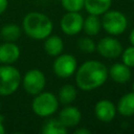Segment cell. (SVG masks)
Here are the masks:
<instances>
[{"label":"cell","mask_w":134,"mask_h":134,"mask_svg":"<svg viewBox=\"0 0 134 134\" xmlns=\"http://www.w3.org/2000/svg\"><path fill=\"white\" fill-rule=\"evenodd\" d=\"M109 74L105 64L90 60L83 63L75 72V83L84 91L94 90L105 84Z\"/></svg>","instance_id":"obj_1"},{"label":"cell","mask_w":134,"mask_h":134,"mask_svg":"<svg viewBox=\"0 0 134 134\" xmlns=\"http://www.w3.org/2000/svg\"><path fill=\"white\" fill-rule=\"evenodd\" d=\"M23 30L31 39L45 40L51 35L53 25L48 16L38 12L28 13L23 19Z\"/></svg>","instance_id":"obj_2"},{"label":"cell","mask_w":134,"mask_h":134,"mask_svg":"<svg viewBox=\"0 0 134 134\" xmlns=\"http://www.w3.org/2000/svg\"><path fill=\"white\" fill-rule=\"evenodd\" d=\"M20 84L21 74L16 67L5 64L0 66V95H12L18 90Z\"/></svg>","instance_id":"obj_3"},{"label":"cell","mask_w":134,"mask_h":134,"mask_svg":"<svg viewBox=\"0 0 134 134\" xmlns=\"http://www.w3.org/2000/svg\"><path fill=\"white\" fill-rule=\"evenodd\" d=\"M31 108L36 115L41 117H48L58 110L59 99L53 93L42 91L32 99Z\"/></svg>","instance_id":"obj_4"},{"label":"cell","mask_w":134,"mask_h":134,"mask_svg":"<svg viewBox=\"0 0 134 134\" xmlns=\"http://www.w3.org/2000/svg\"><path fill=\"white\" fill-rule=\"evenodd\" d=\"M102 27L111 36L121 35L128 26L127 17L119 10H107L100 20Z\"/></svg>","instance_id":"obj_5"},{"label":"cell","mask_w":134,"mask_h":134,"mask_svg":"<svg viewBox=\"0 0 134 134\" xmlns=\"http://www.w3.org/2000/svg\"><path fill=\"white\" fill-rule=\"evenodd\" d=\"M22 85L28 94L37 95L44 90L46 85V77L41 70L30 69L24 74Z\"/></svg>","instance_id":"obj_6"},{"label":"cell","mask_w":134,"mask_h":134,"mask_svg":"<svg viewBox=\"0 0 134 134\" xmlns=\"http://www.w3.org/2000/svg\"><path fill=\"white\" fill-rule=\"evenodd\" d=\"M77 69L76 59L68 53L59 54L53 62V71L61 79L70 77Z\"/></svg>","instance_id":"obj_7"},{"label":"cell","mask_w":134,"mask_h":134,"mask_svg":"<svg viewBox=\"0 0 134 134\" xmlns=\"http://www.w3.org/2000/svg\"><path fill=\"white\" fill-rule=\"evenodd\" d=\"M83 16L79 12H67L60 21V27L67 36H75L83 29Z\"/></svg>","instance_id":"obj_8"},{"label":"cell","mask_w":134,"mask_h":134,"mask_svg":"<svg viewBox=\"0 0 134 134\" xmlns=\"http://www.w3.org/2000/svg\"><path fill=\"white\" fill-rule=\"evenodd\" d=\"M97 52L106 59H116L122 52L121 43L113 37H105L100 39L96 45Z\"/></svg>","instance_id":"obj_9"},{"label":"cell","mask_w":134,"mask_h":134,"mask_svg":"<svg viewBox=\"0 0 134 134\" xmlns=\"http://www.w3.org/2000/svg\"><path fill=\"white\" fill-rule=\"evenodd\" d=\"M94 114L98 120L103 122H109L115 117L116 107L109 99H100L94 107Z\"/></svg>","instance_id":"obj_10"},{"label":"cell","mask_w":134,"mask_h":134,"mask_svg":"<svg viewBox=\"0 0 134 134\" xmlns=\"http://www.w3.org/2000/svg\"><path fill=\"white\" fill-rule=\"evenodd\" d=\"M21 51L17 44L14 42H4L0 45V63L10 65L18 61Z\"/></svg>","instance_id":"obj_11"},{"label":"cell","mask_w":134,"mask_h":134,"mask_svg":"<svg viewBox=\"0 0 134 134\" xmlns=\"http://www.w3.org/2000/svg\"><path fill=\"white\" fill-rule=\"evenodd\" d=\"M82 118L81 111L74 106H67L59 113V120L68 129L76 127Z\"/></svg>","instance_id":"obj_12"},{"label":"cell","mask_w":134,"mask_h":134,"mask_svg":"<svg viewBox=\"0 0 134 134\" xmlns=\"http://www.w3.org/2000/svg\"><path fill=\"white\" fill-rule=\"evenodd\" d=\"M109 76L118 84H125L131 79V70L130 67L125 65L124 63H115L108 70Z\"/></svg>","instance_id":"obj_13"},{"label":"cell","mask_w":134,"mask_h":134,"mask_svg":"<svg viewBox=\"0 0 134 134\" xmlns=\"http://www.w3.org/2000/svg\"><path fill=\"white\" fill-rule=\"evenodd\" d=\"M112 0H84V7L89 15L100 16L110 9Z\"/></svg>","instance_id":"obj_14"},{"label":"cell","mask_w":134,"mask_h":134,"mask_svg":"<svg viewBox=\"0 0 134 134\" xmlns=\"http://www.w3.org/2000/svg\"><path fill=\"white\" fill-rule=\"evenodd\" d=\"M64 48L63 40L59 36H48L44 42V50L48 55L58 57L62 53Z\"/></svg>","instance_id":"obj_15"},{"label":"cell","mask_w":134,"mask_h":134,"mask_svg":"<svg viewBox=\"0 0 134 134\" xmlns=\"http://www.w3.org/2000/svg\"><path fill=\"white\" fill-rule=\"evenodd\" d=\"M116 111L122 116L134 115V92L127 93L119 98Z\"/></svg>","instance_id":"obj_16"},{"label":"cell","mask_w":134,"mask_h":134,"mask_svg":"<svg viewBox=\"0 0 134 134\" xmlns=\"http://www.w3.org/2000/svg\"><path fill=\"white\" fill-rule=\"evenodd\" d=\"M102 27V22L95 15H89L86 19H84L83 29L88 36H95L99 32Z\"/></svg>","instance_id":"obj_17"},{"label":"cell","mask_w":134,"mask_h":134,"mask_svg":"<svg viewBox=\"0 0 134 134\" xmlns=\"http://www.w3.org/2000/svg\"><path fill=\"white\" fill-rule=\"evenodd\" d=\"M0 36L5 42H15L21 36V28L17 24H6L1 28Z\"/></svg>","instance_id":"obj_18"},{"label":"cell","mask_w":134,"mask_h":134,"mask_svg":"<svg viewBox=\"0 0 134 134\" xmlns=\"http://www.w3.org/2000/svg\"><path fill=\"white\" fill-rule=\"evenodd\" d=\"M43 134H66L67 128L58 119L50 118L46 120V122L42 127Z\"/></svg>","instance_id":"obj_19"},{"label":"cell","mask_w":134,"mask_h":134,"mask_svg":"<svg viewBox=\"0 0 134 134\" xmlns=\"http://www.w3.org/2000/svg\"><path fill=\"white\" fill-rule=\"evenodd\" d=\"M76 98V89L71 84H66L59 90V100L64 104L68 105L71 104Z\"/></svg>","instance_id":"obj_20"},{"label":"cell","mask_w":134,"mask_h":134,"mask_svg":"<svg viewBox=\"0 0 134 134\" xmlns=\"http://www.w3.org/2000/svg\"><path fill=\"white\" fill-rule=\"evenodd\" d=\"M77 47L84 53H92L96 49V45L92 39L89 37H82L77 41Z\"/></svg>","instance_id":"obj_21"},{"label":"cell","mask_w":134,"mask_h":134,"mask_svg":"<svg viewBox=\"0 0 134 134\" xmlns=\"http://www.w3.org/2000/svg\"><path fill=\"white\" fill-rule=\"evenodd\" d=\"M67 12H80L84 7V0H61Z\"/></svg>","instance_id":"obj_22"},{"label":"cell","mask_w":134,"mask_h":134,"mask_svg":"<svg viewBox=\"0 0 134 134\" xmlns=\"http://www.w3.org/2000/svg\"><path fill=\"white\" fill-rule=\"evenodd\" d=\"M121 60L122 63L125 65H127L128 67H134V46H130L127 47L125 50H122L121 52Z\"/></svg>","instance_id":"obj_23"},{"label":"cell","mask_w":134,"mask_h":134,"mask_svg":"<svg viewBox=\"0 0 134 134\" xmlns=\"http://www.w3.org/2000/svg\"><path fill=\"white\" fill-rule=\"evenodd\" d=\"M7 4H8V1L7 0H0V15H2L6 10Z\"/></svg>","instance_id":"obj_24"},{"label":"cell","mask_w":134,"mask_h":134,"mask_svg":"<svg viewBox=\"0 0 134 134\" xmlns=\"http://www.w3.org/2000/svg\"><path fill=\"white\" fill-rule=\"evenodd\" d=\"M74 133L75 134H89L90 130H88V129H77Z\"/></svg>","instance_id":"obj_25"},{"label":"cell","mask_w":134,"mask_h":134,"mask_svg":"<svg viewBox=\"0 0 134 134\" xmlns=\"http://www.w3.org/2000/svg\"><path fill=\"white\" fill-rule=\"evenodd\" d=\"M129 40H130V43L134 46V28L131 30L130 32V36H129Z\"/></svg>","instance_id":"obj_26"},{"label":"cell","mask_w":134,"mask_h":134,"mask_svg":"<svg viewBox=\"0 0 134 134\" xmlns=\"http://www.w3.org/2000/svg\"><path fill=\"white\" fill-rule=\"evenodd\" d=\"M4 132H5V129H4V126H3V124L0 119V134H3Z\"/></svg>","instance_id":"obj_27"},{"label":"cell","mask_w":134,"mask_h":134,"mask_svg":"<svg viewBox=\"0 0 134 134\" xmlns=\"http://www.w3.org/2000/svg\"><path fill=\"white\" fill-rule=\"evenodd\" d=\"M132 90H133V92H134V83H133V86H132Z\"/></svg>","instance_id":"obj_28"},{"label":"cell","mask_w":134,"mask_h":134,"mask_svg":"<svg viewBox=\"0 0 134 134\" xmlns=\"http://www.w3.org/2000/svg\"><path fill=\"white\" fill-rule=\"evenodd\" d=\"M0 108H1V103H0Z\"/></svg>","instance_id":"obj_29"}]
</instances>
